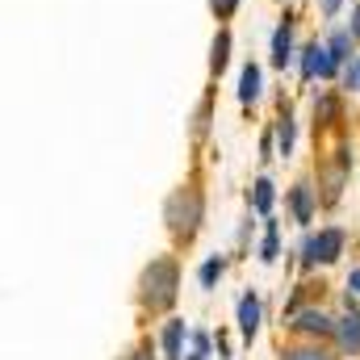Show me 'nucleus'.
I'll return each mask as SVG.
<instances>
[{
    "label": "nucleus",
    "instance_id": "obj_1",
    "mask_svg": "<svg viewBox=\"0 0 360 360\" xmlns=\"http://www.w3.org/2000/svg\"><path fill=\"white\" fill-rule=\"evenodd\" d=\"M164 218H168V231H172L176 239H184V243H188V239L197 235L201 218H205V197H201L193 184H184V188H176V193L168 197Z\"/></svg>",
    "mask_w": 360,
    "mask_h": 360
},
{
    "label": "nucleus",
    "instance_id": "obj_2",
    "mask_svg": "<svg viewBox=\"0 0 360 360\" xmlns=\"http://www.w3.org/2000/svg\"><path fill=\"white\" fill-rule=\"evenodd\" d=\"M176 285H180V272L172 256L151 260L147 272H143V306L147 310H168L176 302Z\"/></svg>",
    "mask_w": 360,
    "mask_h": 360
},
{
    "label": "nucleus",
    "instance_id": "obj_3",
    "mask_svg": "<svg viewBox=\"0 0 360 360\" xmlns=\"http://www.w3.org/2000/svg\"><path fill=\"white\" fill-rule=\"evenodd\" d=\"M302 256H306V264H335L344 256V231L340 226H327V231L310 235L306 248H302Z\"/></svg>",
    "mask_w": 360,
    "mask_h": 360
},
{
    "label": "nucleus",
    "instance_id": "obj_4",
    "mask_svg": "<svg viewBox=\"0 0 360 360\" xmlns=\"http://www.w3.org/2000/svg\"><path fill=\"white\" fill-rule=\"evenodd\" d=\"M340 68H335V59H331V51L327 46H319V42H310V46H302V76L306 80H314V76H335Z\"/></svg>",
    "mask_w": 360,
    "mask_h": 360
},
{
    "label": "nucleus",
    "instance_id": "obj_5",
    "mask_svg": "<svg viewBox=\"0 0 360 360\" xmlns=\"http://www.w3.org/2000/svg\"><path fill=\"white\" fill-rule=\"evenodd\" d=\"M272 68H289L293 63V17L285 13L281 17V25L272 30Z\"/></svg>",
    "mask_w": 360,
    "mask_h": 360
},
{
    "label": "nucleus",
    "instance_id": "obj_6",
    "mask_svg": "<svg viewBox=\"0 0 360 360\" xmlns=\"http://www.w3.org/2000/svg\"><path fill=\"white\" fill-rule=\"evenodd\" d=\"M335 344H340L344 352H352V356L360 352V314H356V310H352L348 319H340V323H335Z\"/></svg>",
    "mask_w": 360,
    "mask_h": 360
},
{
    "label": "nucleus",
    "instance_id": "obj_7",
    "mask_svg": "<svg viewBox=\"0 0 360 360\" xmlns=\"http://www.w3.org/2000/svg\"><path fill=\"white\" fill-rule=\"evenodd\" d=\"M226 63H231V30H218L210 46V76H222Z\"/></svg>",
    "mask_w": 360,
    "mask_h": 360
},
{
    "label": "nucleus",
    "instance_id": "obj_8",
    "mask_svg": "<svg viewBox=\"0 0 360 360\" xmlns=\"http://www.w3.org/2000/svg\"><path fill=\"white\" fill-rule=\"evenodd\" d=\"M239 331H243V340H252L260 331V297L256 293H248L239 302Z\"/></svg>",
    "mask_w": 360,
    "mask_h": 360
},
{
    "label": "nucleus",
    "instance_id": "obj_9",
    "mask_svg": "<svg viewBox=\"0 0 360 360\" xmlns=\"http://www.w3.org/2000/svg\"><path fill=\"white\" fill-rule=\"evenodd\" d=\"M293 327L306 331V335H331V331H335V323H331L323 310H302V314L293 319Z\"/></svg>",
    "mask_w": 360,
    "mask_h": 360
},
{
    "label": "nucleus",
    "instance_id": "obj_10",
    "mask_svg": "<svg viewBox=\"0 0 360 360\" xmlns=\"http://www.w3.org/2000/svg\"><path fill=\"white\" fill-rule=\"evenodd\" d=\"M260 96V63H243V76H239V101L252 105Z\"/></svg>",
    "mask_w": 360,
    "mask_h": 360
},
{
    "label": "nucleus",
    "instance_id": "obj_11",
    "mask_svg": "<svg viewBox=\"0 0 360 360\" xmlns=\"http://www.w3.org/2000/svg\"><path fill=\"white\" fill-rule=\"evenodd\" d=\"M272 201H276V184H272L269 176H260L252 184V210H256V214H269Z\"/></svg>",
    "mask_w": 360,
    "mask_h": 360
},
{
    "label": "nucleus",
    "instance_id": "obj_12",
    "mask_svg": "<svg viewBox=\"0 0 360 360\" xmlns=\"http://www.w3.org/2000/svg\"><path fill=\"white\" fill-rule=\"evenodd\" d=\"M276 147H281V155L293 151V113H289V105H281V117H276Z\"/></svg>",
    "mask_w": 360,
    "mask_h": 360
},
{
    "label": "nucleus",
    "instance_id": "obj_13",
    "mask_svg": "<svg viewBox=\"0 0 360 360\" xmlns=\"http://www.w3.org/2000/svg\"><path fill=\"white\" fill-rule=\"evenodd\" d=\"M310 214H314L310 184H297V188H293V218H297V222H310Z\"/></svg>",
    "mask_w": 360,
    "mask_h": 360
},
{
    "label": "nucleus",
    "instance_id": "obj_14",
    "mask_svg": "<svg viewBox=\"0 0 360 360\" xmlns=\"http://www.w3.org/2000/svg\"><path fill=\"white\" fill-rule=\"evenodd\" d=\"M180 344H184V323L172 319V323L164 327V352H168V360H180Z\"/></svg>",
    "mask_w": 360,
    "mask_h": 360
},
{
    "label": "nucleus",
    "instance_id": "obj_15",
    "mask_svg": "<svg viewBox=\"0 0 360 360\" xmlns=\"http://www.w3.org/2000/svg\"><path fill=\"white\" fill-rule=\"evenodd\" d=\"M327 51H331V59H335V68H344V63L352 59V34H331V42H327Z\"/></svg>",
    "mask_w": 360,
    "mask_h": 360
},
{
    "label": "nucleus",
    "instance_id": "obj_16",
    "mask_svg": "<svg viewBox=\"0 0 360 360\" xmlns=\"http://www.w3.org/2000/svg\"><path fill=\"white\" fill-rule=\"evenodd\" d=\"M222 269H226V260H222V256H214V260H205V264H201V272H197V281H201V289H214V285H218V276H222Z\"/></svg>",
    "mask_w": 360,
    "mask_h": 360
},
{
    "label": "nucleus",
    "instance_id": "obj_17",
    "mask_svg": "<svg viewBox=\"0 0 360 360\" xmlns=\"http://www.w3.org/2000/svg\"><path fill=\"white\" fill-rule=\"evenodd\" d=\"M260 260L269 264L276 260V222H269V231H264V243H260Z\"/></svg>",
    "mask_w": 360,
    "mask_h": 360
},
{
    "label": "nucleus",
    "instance_id": "obj_18",
    "mask_svg": "<svg viewBox=\"0 0 360 360\" xmlns=\"http://www.w3.org/2000/svg\"><path fill=\"white\" fill-rule=\"evenodd\" d=\"M235 8H239V0H210V13H214L218 21H226V17H235Z\"/></svg>",
    "mask_w": 360,
    "mask_h": 360
},
{
    "label": "nucleus",
    "instance_id": "obj_19",
    "mask_svg": "<svg viewBox=\"0 0 360 360\" xmlns=\"http://www.w3.org/2000/svg\"><path fill=\"white\" fill-rule=\"evenodd\" d=\"M285 360H331L323 348H293V352H285Z\"/></svg>",
    "mask_w": 360,
    "mask_h": 360
},
{
    "label": "nucleus",
    "instance_id": "obj_20",
    "mask_svg": "<svg viewBox=\"0 0 360 360\" xmlns=\"http://www.w3.org/2000/svg\"><path fill=\"white\" fill-rule=\"evenodd\" d=\"M210 356V340H205V335H197V340H193V356L188 360H205Z\"/></svg>",
    "mask_w": 360,
    "mask_h": 360
},
{
    "label": "nucleus",
    "instance_id": "obj_21",
    "mask_svg": "<svg viewBox=\"0 0 360 360\" xmlns=\"http://www.w3.org/2000/svg\"><path fill=\"white\" fill-rule=\"evenodd\" d=\"M348 84L360 89V59H356V63H348Z\"/></svg>",
    "mask_w": 360,
    "mask_h": 360
},
{
    "label": "nucleus",
    "instance_id": "obj_22",
    "mask_svg": "<svg viewBox=\"0 0 360 360\" xmlns=\"http://www.w3.org/2000/svg\"><path fill=\"white\" fill-rule=\"evenodd\" d=\"M340 4H344V0H323V13H327V17H335V13H340Z\"/></svg>",
    "mask_w": 360,
    "mask_h": 360
},
{
    "label": "nucleus",
    "instance_id": "obj_23",
    "mask_svg": "<svg viewBox=\"0 0 360 360\" xmlns=\"http://www.w3.org/2000/svg\"><path fill=\"white\" fill-rule=\"evenodd\" d=\"M348 289L360 297V269H352V276H348Z\"/></svg>",
    "mask_w": 360,
    "mask_h": 360
},
{
    "label": "nucleus",
    "instance_id": "obj_24",
    "mask_svg": "<svg viewBox=\"0 0 360 360\" xmlns=\"http://www.w3.org/2000/svg\"><path fill=\"white\" fill-rule=\"evenodd\" d=\"M352 38H360V8L352 13Z\"/></svg>",
    "mask_w": 360,
    "mask_h": 360
},
{
    "label": "nucleus",
    "instance_id": "obj_25",
    "mask_svg": "<svg viewBox=\"0 0 360 360\" xmlns=\"http://www.w3.org/2000/svg\"><path fill=\"white\" fill-rule=\"evenodd\" d=\"M134 360H151V356H147V348H143V352H139V356H134Z\"/></svg>",
    "mask_w": 360,
    "mask_h": 360
}]
</instances>
